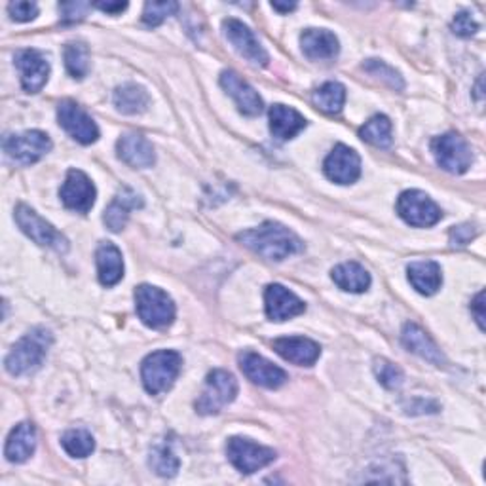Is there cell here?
<instances>
[{"label":"cell","instance_id":"6da1fadb","mask_svg":"<svg viewBox=\"0 0 486 486\" xmlns=\"http://www.w3.org/2000/svg\"><path fill=\"white\" fill-rule=\"evenodd\" d=\"M238 242L243 243L247 249L255 251L257 255L264 257L266 261L273 263L285 261L304 249V243L294 232H291L280 223L272 221L261 224L259 228L240 232Z\"/></svg>","mask_w":486,"mask_h":486},{"label":"cell","instance_id":"7a4b0ae2","mask_svg":"<svg viewBox=\"0 0 486 486\" xmlns=\"http://www.w3.org/2000/svg\"><path fill=\"white\" fill-rule=\"evenodd\" d=\"M52 342H54V336L48 329L36 327L29 331L6 355L5 359L6 371L12 376H24V374L36 371L42 363H45Z\"/></svg>","mask_w":486,"mask_h":486},{"label":"cell","instance_id":"3957f363","mask_svg":"<svg viewBox=\"0 0 486 486\" xmlns=\"http://www.w3.org/2000/svg\"><path fill=\"white\" fill-rule=\"evenodd\" d=\"M183 357L177 352L162 350L144 357L141 365L143 386L151 395H160L175 384L181 372Z\"/></svg>","mask_w":486,"mask_h":486},{"label":"cell","instance_id":"277c9868","mask_svg":"<svg viewBox=\"0 0 486 486\" xmlns=\"http://www.w3.org/2000/svg\"><path fill=\"white\" fill-rule=\"evenodd\" d=\"M139 320L153 329H165L175 320V304L167 293L154 285H139L135 291Z\"/></svg>","mask_w":486,"mask_h":486},{"label":"cell","instance_id":"5b68a950","mask_svg":"<svg viewBox=\"0 0 486 486\" xmlns=\"http://www.w3.org/2000/svg\"><path fill=\"white\" fill-rule=\"evenodd\" d=\"M238 395V380L228 371L215 369L205 378V386L196 401V411L203 416L219 414Z\"/></svg>","mask_w":486,"mask_h":486},{"label":"cell","instance_id":"8992f818","mask_svg":"<svg viewBox=\"0 0 486 486\" xmlns=\"http://www.w3.org/2000/svg\"><path fill=\"white\" fill-rule=\"evenodd\" d=\"M431 151H433L437 164L449 174L461 175L471 167V162H473L471 146L458 134L451 132V134L435 137L431 143Z\"/></svg>","mask_w":486,"mask_h":486},{"label":"cell","instance_id":"52a82bcc","mask_svg":"<svg viewBox=\"0 0 486 486\" xmlns=\"http://www.w3.org/2000/svg\"><path fill=\"white\" fill-rule=\"evenodd\" d=\"M15 223L25 236H29L35 243L42 247H50L57 253H65L69 249L67 238L63 236L61 232H57L50 223L38 217L36 211L29 205L21 203L15 207Z\"/></svg>","mask_w":486,"mask_h":486},{"label":"cell","instance_id":"ba28073f","mask_svg":"<svg viewBox=\"0 0 486 486\" xmlns=\"http://www.w3.org/2000/svg\"><path fill=\"white\" fill-rule=\"evenodd\" d=\"M397 213L411 226L426 228L441 221L442 211L439 205L422 190H407L397 200Z\"/></svg>","mask_w":486,"mask_h":486},{"label":"cell","instance_id":"9c48e42d","mask_svg":"<svg viewBox=\"0 0 486 486\" xmlns=\"http://www.w3.org/2000/svg\"><path fill=\"white\" fill-rule=\"evenodd\" d=\"M228 460L232 461L238 471L251 475L255 473L276 460V452L268 447H261L257 442L242 437H232L226 445Z\"/></svg>","mask_w":486,"mask_h":486},{"label":"cell","instance_id":"30bf717a","mask_svg":"<svg viewBox=\"0 0 486 486\" xmlns=\"http://www.w3.org/2000/svg\"><path fill=\"white\" fill-rule=\"evenodd\" d=\"M3 146L10 160L21 165H29L38 162L42 156H46L52 151V141L46 134L35 130L17 135H6Z\"/></svg>","mask_w":486,"mask_h":486},{"label":"cell","instance_id":"8fae6325","mask_svg":"<svg viewBox=\"0 0 486 486\" xmlns=\"http://www.w3.org/2000/svg\"><path fill=\"white\" fill-rule=\"evenodd\" d=\"M57 120L61 128L82 144H92L99 139V128L94 118L74 101H61L57 107Z\"/></svg>","mask_w":486,"mask_h":486},{"label":"cell","instance_id":"7c38bea8","mask_svg":"<svg viewBox=\"0 0 486 486\" xmlns=\"http://www.w3.org/2000/svg\"><path fill=\"white\" fill-rule=\"evenodd\" d=\"M223 29H224V35H226L230 45L234 46V50L242 57H245L249 63H253V65H257V67L268 65L270 57H268L266 50L257 40L255 33H253L245 24H242L240 19H232V17L226 19L223 24Z\"/></svg>","mask_w":486,"mask_h":486},{"label":"cell","instance_id":"4fadbf2b","mask_svg":"<svg viewBox=\"0 0 486 486\" xmlns=\"http://www.w3.org/2000/svg\"><path fill=\"white\" fill-rule=\"evenodd\" d=\"M238 362H240L243 374L251 380L253 384L268 388V390H276L287 382V372L273 363H270L268 359H264L259 353L243 352L240 353Z\"/></svg>","mask_w":486,"mask_h":486},{"label":"cell","instance_id":"5bb4252c","mask_svg":"<svg viewBox=\"0 0 486 486\" xmlns=\"http://www.w3.org/2000/svg\"><path fill=\"white\" fill-rule=\"evenodd\" d=\"M61 200L65 207L76 211V213H88L95 203V186L86 174L71 169L65 183L61 186Z\"/></svg>","mask_w":486,"mask_h":486},{"label":"cell","instance_id":"9a60e30c","mask_svg":"<svg viewBox=\"0 0 486 486\" xmlns=\"http://www.w3.org/2000/svg\"><path fill=\"white\" fill-rule=\"evenodd\" d=\"M325 175L336 184H352L362 175V158L346 144H336L327 156Z\"/></svg>","mask_w":486,"mask_h":486},{"label":"cell","instance_id":"2e32d148","mask_svg":"<svg viewBox=\"0 0 486 486\" xmlns=\"http://www.w3.org/2000/svg\"><path fill=\"white\" fill-rule=\"evenodd\" d=\"M15 67L21 74V86L27 94H38L50 78V63L36 50H24L15 55Z\"/></svg>","mask_w":486,"mask_h":486},{"label":"cell","instance_id":"e0dca14e","mask_svg":"<svg viewBox=\"0 0 486 486\" xmlns=\"http://www.w3.org/2000/svg\"><path fill=\"white\" fill-rule=\"evenodd\" d=\"M264 306L266 315L272 322H285L301 315L306 310V304L297 297V294L285 289L283 285H268L264 291Z\"/></svg>","mask_w":486,"mask_h":486},{"label":"cell","instance_id":"ac0fdd59","mask_svg":"<svg viewBox=\"0 0 486 486\" xmlns=\"http://www.w3.org/2000/svg\"><path fill=\"white\" fill-rule=\"evenodd\" d=\"M221 86L223 90L236 101L240 113L245 116H257L263 113V99L255 92V88H251L249 84L234 71H224L221 74Z\"/></svg>","mask_w":486,"mask_h":486},{"label":"cell","instance_id":"d6986e66","mask_svg":"<svg viewBox=\"0 0 486 486\" xmlns=\"http://www.w3.org/2000/svg\"><path fill=\"white\" fill-rule=\"evenodd\" d=\"M118 158L135 169L153 167L156 162L153 143L141 134H125L116 143Z\"/></svg>","mask_w":486,"mask_h":486},{"label":"cell","instance_id":"ffe728a7","mask_svg":"<svg viewBox=\"0 0 486 486\" xmlns=\"http://www.w3.org/2000/svg\"><path fill=\"white\" fill-rule=\"evenodd\" d=\"M273 350H276L278 355H282L285 362H291L301 367H312L322 355L320 344H315L313 341L304 336L278 338V341L273 342Z\"/></svg>","mask_w":486,"mask_h":486},{"label":"cell","instance_id":"44dd1931","mask_svg":"<svg viewBox=\"0 0 486 486\" xmlns=\"http://www.w3.org/2000/svg\"><path fill=\"white\" fill-rule=\"evenodd\" d=\"M401 341H403L405 348L416 355H420L422 359H426V362L441 367L447 363L445 355L439 350V346L433 342V338L422 329L416 323H407L403 327V334H401Z\"/></svg>","mask_w":486,"mask_h":486},{"label":"cell","instance_id":"7402d4cb","mask_svg":"<svg viewBox=\"0 0 486 486\" xmlns=\"http://www.w3.org/2000/svg\"><path fill=\"white\" fill-rule=\"evenodd\" d=\"M301 46L308 59L312 61H327L338 55L341 45L334 33L327 29H308L301 36Z\"/></svg>","mask_w":486,"mask_h":486},{"label":"cell","instance_id":"603a6c76","mask_svg":"<svg viewBox=\"0 0 486 486\" xmlns=\"http://www.w3.org/2000/svg\"><path fill=\"white\" fill-rule=\"evenodd\" d=\"M270 132L278 141L297 137L306 128V118L285 104H273L270 109Z\"/></svg>","mask_w":486,"mask_h":486},{"label":"cell","instance_id":"cb8c5ba5","mask_svg":"<svg viewBox=\"0 0 486 486\" xmlns=\"http://www.w3.org/2000/svg\"><path fill=\"white\" fill-rule=\"evenodd\" d=\"M139 207H143V198L134 193L132 188H122L113 203L107 207V211H104L103 221L111 232H120L124 230L125 223H128L132 211Z\"/></svg>","mask_w":486,"mask_h":486},{"label":"cell","instance_id":"d4e9b609","mask_svg":"<svg viewBox=\"0 0 486 486\" xmlns=\"http://www.w3.org/2000/svg\"><path fill=\"white\" fill-rule=\"evenodd\" d=\"M95 261H97V276H99L101 285L113 287L124 278L122 253L114 243L111 242L101 243L95 253Z\"/></svg>","mask_w":486,"mask_h":486},{"label":"cell","instance_id":"484cf974","mask_svg":"<svg viewBox=\"0 0 486 486\" xmlns=\"http://www.w3.org/2000/svg\"><path fill=\"white\" fill-rule=\"evenodd\" d=\"M35 449H36V430L31 422H24V424H19L12 430L6 441L5 456L12 463H24L35 454Z\"/></svg>","mask_w":486,"mask_h":486},{"label":"cell","instance_id":"4316f807","mask_svg":"<svg viewBox=\"0 0 486 486\" xmlns=\"http://www.w3.org/2000/svg\"><path fill=\"white\" fill-rule=\"evenodd\" d=\"M409 282L420 293L431 297L442 285L441 266L433 261H420L409 266Z\"/></svg>","mask_w":486,"mask_h":486},{"label":"cell","instance_id":"83f0119b","mask_svg":"<svg viewBox=\"0 0 486 486\" xmlns=\"http://www.w3.org/2000/svg\"><path fill=\"white\" fill-rule=\"evenodd\" d=\"M114 107L122 114H141L151 104V95L139 84H124V86L116 88L114 92Z\"/></svg>","mask_w":486,"mask_h":486},{"label":"cell","instance_id":"f1b7e54d","mask_svg":"<svg viewBox=\"0 0 486 486\" xmlns=\"http://www.w3.org/2000/svg\"><path fill=\"white\" fill-rule=\"evenodd\" d=\"M332 282L342 291L365 293L371 285V276L359 263H344L332 270Z\"/></svg>","mask_w":486,"mask_h":486},{"label":"cell","instance_id":"f546056e","mask_svg":"<svg viewBox=\"0 0 486 486\" xmlns=\"http://www.w3.org/2000/svg\"><path fill=\"white\" fill-rule=\"evenodd\" d=\"M313 103L327 114H338L346 103V88L341 82H325L313 92Z\"/></svg>","mask_w":486,"mask_h":486},{"label":"cell","instance_id":"4dcf8cb0","mask_svg":"<svg viewBox=\"0 0 486 486\" xmlns=\"http://www.w3.org/2000/svg\"><path fill=\"white\" fill-rule=\"evenodd\" d=\"M359 137L367 141L372 146H378V149H388L392 146V122L384 114H376L372 116L362 130H359Z\"/></svg>","mask_w":486,"mask_h":486},{"label":"cell","instance_id":"1f68e13d","mask_svg":"<svg viewBox=\"0 0 486 486\" xmlns=\"http://www.w3.org/2000/svg\"><path fill=\"white\" fill-rule=\"evenodd\" d=\"M65 57V67L73 78H84L90 73V50L82 42H71L63 52Z\"/></svg>","mask_w":486,"mask_h":486},{"label":"cell","instance_id":"d6a6232c","mask_svg":"<svg viewBox=\"0 0 486 486\" xmlns=\"http://www.w3.org/2000/svg\"><path fill=\"white\" fill-rule=\"evenodd\" d=\"M61 445L73 458H86L95 451V441L86 430H69L61 437Z\"/></svg>","mask_w":486,"mask_h":486},{"label":"cell","instance_id":"836d02e7","mask_svg":"<svg viewBox=\"0 0 486 486\" xmlns=\"http://www.w3.org/2000/svg\"><path fill=\"white\" fill-rule=\"evenodd\" d=\"M179 458L175 456L174 449L167 442H160L151 452V468L160 477H175L179 471Z\"/></svg>","mask_w":486,"mask_h":486},{"label":"cell","instance_id":"e575fe53","mask_svg":"<svg viewBox=\"0 0 486 486\" xmlns=\"http://www.w3.org/2000/svg\"><path fill=\"white\" fill-rule=\"evenodd\" d=\"M363 69H365L367 73H371L372 76H376V78L382 80L384 84H388L390 88H393V90H397V92H401V90L405 88V82H403V78H401V74H399L393 67L386 65L384 61L369 59V61L365 63V65H363Z\"/></svg>","mask_w":486,"mask_h":486},{"label":"cell","instance_id":"d590c367","mask_svg":"<svg viewBox=\"0 0 486 486\" xmlns=\"http://www.w3.org/2000/svg\"><path fill=\"white\" fill-rule=\"evenodd\" d=\"M177 10L179 5L174 3V0H169V3H146L143 10V21L144 25L158 27L169 15L177 14Z\"/></svg>","mask_w":486,"mask_h":486},{"label":"cell","instance_id":"8d00e7d4","mask_svg":"<svg viewBox=\"0 0 486 486\" xmlns=\"http://www.w3.org/2000/svg\"><path fill=\"white\" fill-rule=\"evenodd\" d=\"M374 374L380 380V384L388 390H397L401 384H403V371H401L397 365L390 363L388 359H376Z\"/></svg>","mask_w":486,"mask_h":486},{"label":"cell","instance_id":"74e56055","mask_svg":"<svg viewBox=\"0 0 486 486\" xmlns=\"http://www.w3.org/2000/svg\"><path fill=\"white\" fill-rule=\"evenodd\" d=\"M8 14L14 21L25 24L38 15V6L35 3H27V0H15V3L8 5Z\"/></svg>","mask_w":486,"mask_h":486},{"label":"cell","instance_id":"f35d334b","mask_svg":"<svg viewBox=\"0 0 486 486\" xmlns=\"http://www.w3.org/2000/svg\"><path fill=\"white\" fill-rule=\"evenodd\" d=\"M452 31L458 36H471L479 31V24L471 12H460L452 21Z\"/></svg>","mask_w":486,"mask_h":486},{"label":"cell","instance_id":"ab89813d","mask_svg":"<svg viewBox=\"0 0 486 486\" xmlns=\"http://www.w3.org/2000/svg\"><path fill=\"white\" fill-rule=\"evenodd\" d=\"M90 8H92V5H88V3H63V5H59L61 19L65 21V24H76V21H82L84 17H86Z\"/></svg>","mask_w":486,"mask_h":486},{"label":"cell","instance_id":"60d3db41","mask_svg":"<svg viewBox=\"0 0 486 486\" xmlns=\"http://www.w3.org/2000/svg\"><path fill=\"white\" fill-rule=\"evenodd\" d=\"M475 236H477V230L471 224L454 226L451 230V242H452V245H468V243H471V240Z\"/></svg>","mask_w":486,"mask_h":486},{"label":"cell","instance_id":"b9f144b4","mask_svg":"<svg viewBox=\"0 0 486 486\" xmlns=\"http://www.w3.org/2000/svg\"><path fill=\"white\" fill-rule=\"evenodd\" d=\"M471 313H473L475 322L479 323L481 331H484V293L482 291L477 294L475 301L471 303Z\"/></svg>","mask_w":486,"mask_h":486},{"label":"cell","instance_id":"7bdbcfd3","mask_svg":"<svg viewBox=\"0 0 486 486\" xmlns=\"http://www.w3.org/2000/svg\"><path fill=\"white\" fill-rule=\"evenodd\" d=\"M95 8H99L101 12H104V14H113V15H116V14H122L125 8H128V3H97V5H94Z\"/></svg>","mask_w":486,"mask_h":486},{"label":"cell","instance_id":"ee69618b","mask_svg":"<svg viewBox=\"0 0 486 486\" xmlns=\"http://www.w3.org/2000/svg\"><path fill=\"white\" fill-rule=\"evenodd\" d=\"M272 8L273 10H278V12H293L294 8H297V5H294V3H289V5H282V3H272Z\"/></svg>","mask_w":486,"mask_h":486}]
</instances>
